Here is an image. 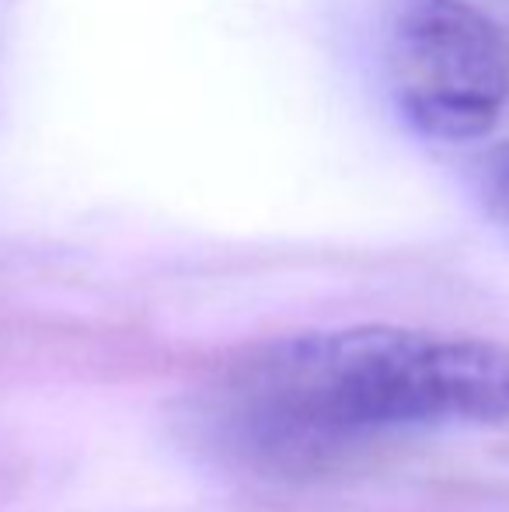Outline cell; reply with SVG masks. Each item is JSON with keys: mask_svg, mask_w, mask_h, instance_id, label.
<instances>
[{"mask_svg": "<svg viewBox=\"0 0 509 512\" xmlns=\"http://www.w3.org/2000/svg\"><path fill=\"white\" fill-rule=\"evenodd\" d=\"M227 457L304 471L384 436L509 418V352L391 324L307 331L231 363L203 398Z\"/></svg>", "mask_w": 509, "mask_h": 512, "instance_id": "cell-1", "label": "cell"}, {"mask_svg": "<svg viewBox=\"0 0 509 512\" xmlns=\"http://www.w3.org/2000/svg\"><path fill=\"white\" fill-rule=\"evenodd\" d=\"M475 192L482 199L485 213L509 230V140L478 157Z\"/></svg>", "mask_w": 509, "mask_h": 512, "instance_id": "cell-3", "label": "cell"}, {"mask_svg": "<svg viewBox=\"0 0 509 512\" xmlns=\"http://www.w3.org/2000/svg\"><path fill=\"white\" fill-rule=\"evenodd\" d=\"M387 81L415 133L478 140L509 102V35L468 0H398L387 21Z\"/></svg>", "mask_w": 509, "mask_h": 512, "instance_id": "cell-2", "label": "cell"}]
</instances>
